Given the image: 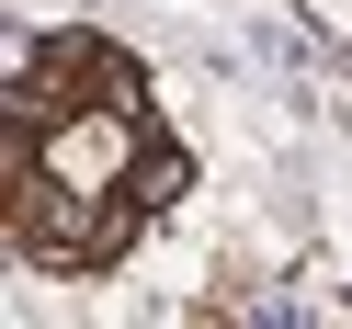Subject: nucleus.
Segmentation results:
<instances>
[{
  "label": "nucleus",
  "mask_w": 352,
  "mask_h": 329,
  "mask_svg": "<svg viewBox=\"0 0 352 329\" xmlns=\"http://www.w3.org/2000/svg\"><path fill=\"white\" fill-rule=\"evenodd\" d=\"M114 170V125H69L57 137V182H102Z\"/></svg>",
  "instance_id": "nucleus-1"
}]
</instances>
